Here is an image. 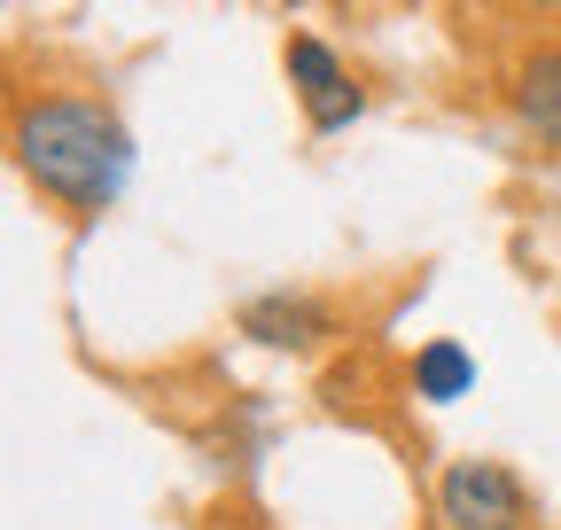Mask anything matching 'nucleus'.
Instances as JSON below:
<instances>
[{
	"label": "nucleus",
	"instance_id": "39448f33",
	"mask_svg": "<svg viewBox=\"0 0 561 530\" xmlns=\"http://www.w3.org/2000/svg\"><path fill=\"white\" fill-rule=\"evenodd\" d=\"M476 390V352L460 336H437L413 352V398H430V406H453V398Z\"/></svg>",
	"mask_w": 561,
	"mask_h": 530
},
{
	"label": "nucleus",
	"instance_id": "0eeeda50",
	"mask_svg": "<svg viewBox=\"0 0 561 530\" xmlns=\"http://www.w3.org/2000/svg\"><path fill=\"white\" fill-rule=\"evenodd\" d=\"M359 110H367V87H351V79H343L335 94H320V102H305V125H312V132H343V125H351V117H359Z\"/></svg>",
	"mask_w": 561,
	"mask_h": 530
},
{
	"label": "nucleus",
	"instance_id": "f257e3e1",
	"mask_svg": "<svg viewBox=\"0 0 561 530\" xmlns=\"http://www.w3.org/2000/svg\"><path fill=\"white\" fill-rule=\"evenodd\" d=\"M16 164L70 211H110L133 180V132L79 94H47L16 117Z\"/></svg>",
	"mask_w": 561,
	"mask_h": 530
},
{
	"label": "nucleus",
	"instance_id": "20e7f679",
	"mask_svg": "<svg viewBox=\"0 0 561 530\" xmlns=\"http://www.w3.org/2000/svg\"><path fill=\"white\" fill-rule=\"evenodd\" d=\"M515 117L561 157V47H538L523 71H515Z\"/></svg>",
	"mask_w": 561,
	"mask_h": 530
},
{
	"label": "nucleus",
	"instance_id": "423d86ee",
	"mask_svg": "<svg viewBox=\"0 0 561 530\" xmlns=\"http://www.w3.org/2000/svg\"><path fill=\"white\" fill-rule=\"evenodd\" d=\"M351 71H343V62H335V47L328 39H312V32H297L289 39V87L305 94V102H320V94H335Z\"/></svg>",
	"mask_w": 561,
	"mask_h": 530
},
{
	"label": "nucleus",
	"instance_id": "f03ea898",
	"mask_svg": "<svg viewBox=\"0 0 561 530\" xmlns=\"http://www.w3.org/2000/svg\"><path fill=\"white\" fill-rule=\"evenodd\" d=\"M445 530H530V492L500 460H453L437 484Z\"/></svg>",
	"mask_w": 561,
	"mask_h": 530
},
{
	"label": "nucleus",
	"instance_id": "7ed1b4c3",
	"mask_svg": "<svg viewBox=\"0 0 561 530\" xmlns=\"http://www.w3.org/2000/svg\"><path fill=\"white\" fill-rule=\"evenodd\" d=\"M242 336L265 344V352H312L335 336V312L320 297H289V289H273V297H250L242 304Z\"/></svg>",
	"mask_w": 561,
	"mask_h": 530
},
{
	"label": "nucleus",
	"instance_id": "6e6552de",
	"mask_svg": "<svg viewBox=\"0 0 561 530\" xmlns=\"http://www.w3.org/2000/svg\"><path fill=\"white\" fill-rule=\"evenodd\" d=\"M515 9H561V0H515Z\"/></svg>",
	"mask_w": 561,
	"mask_h": 530
}]
</instances>
